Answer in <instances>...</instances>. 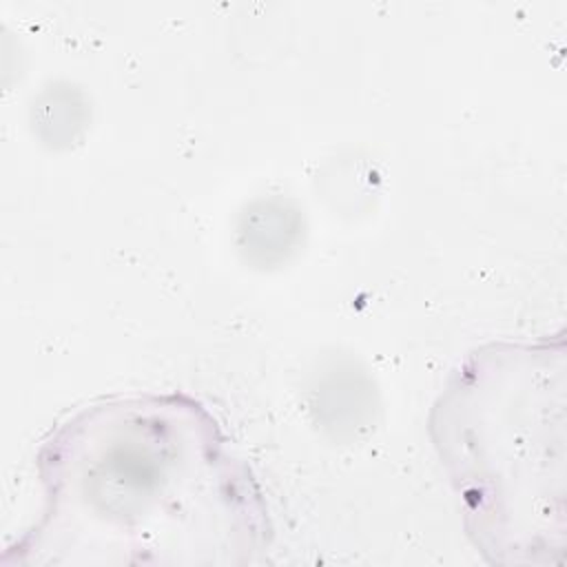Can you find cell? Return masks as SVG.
Returning <instances> with one entry per match:
<instances>
[{"instance_id": "6da1fadb", "label": "cell", "mask_w": 567, "mask_h": 567, "mask_svg": "<svg viewBox=\"0 0 567 567\" xmlns=\"http://www.w3.org/2000/svg\"><path fill=\"white\" fill-rule=\"evenodd\" d=\"M38 520L2 565H246L270 545L248 463L197 399L117 394L40 443Z\"/></svg>"}, {"instance_id": "7a4b0ae2", "label": "cell", "mask_w": 567, "mask_h": 567, "mask_svg": "<svg viewBox=\"0 0 567 567\" xmlns=\"http://www.w3.org/2000/svg\"><path fill=\"white\" fill-rule=\"evenodd\" d=\"M563 339L476 348L432 405L430 439L487 563L563 558Z\"/></svg>"}]
</instances>
